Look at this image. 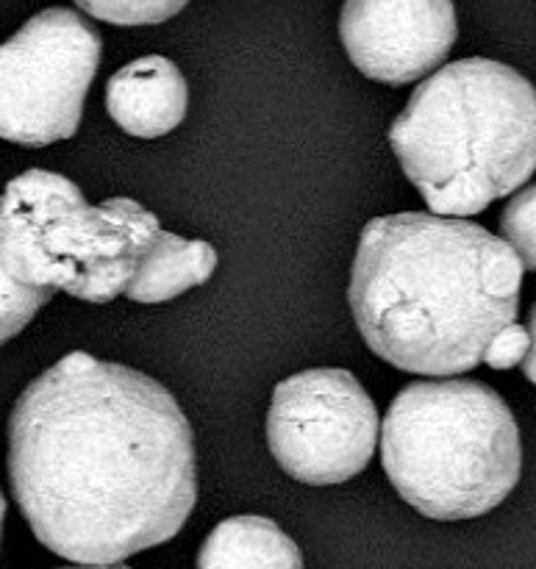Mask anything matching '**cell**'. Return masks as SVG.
<instances>
[{
    "label": "cell",
    "instance_id": "cell-2",
    "mask_svg": "<svg viewBox=\"0 0 536 569\" xmlns=\"http://www.w3.org/2000/svg\"><path fill=\"white\" fill-rule=\"evenodd\" d=\"M520 287V259L487 228L404 211L365 226L348 298L378 359L415 376H461L515 322Z\"/></svg>",
    "mask_w": 536,
    "mask_h": 569
},
{
    "label": "cell",
    "instance_id": "cell-11",
    "mask_svg": "<svg viewBox=\"0 0 536 569\" xmlns=\"http://www.w3.org/2000/svg\"><path fill=\"white\" fill-rule=\"evenodd\" d=\"M198 569H304L300 548L267 517H231L206 537Z\"/></svg>",
    "mask_w": 536,
    "mask_h": 569
},
{
    "label": "cell",
    "instance_id": "cell-18",
    "mask_svg": "<svg viewBox=\"0 0 536 569\" xmlns=\"http://www.w3.org/2000/svg\"><path fill=\"white\" fill-rule=\"evenodd\" d=\"M64 569H128V567H64Z\"/></svg>",
    "mask_w": 536,
    "mask_h": 569
},
{
    "label": "cell",
    "instance_id": "cell-9",
    "mask_svg": "<svg viewBox=\"0 0 536 569\" xmlns=\"http://www.w3.org/2000/svg\"><path fill=\"white\" fill-rule=\"evenodd\" d=\"M189 89L165 56H145L120 67L106 83L109 117L131 137H165L187 117Z\"/></svg>",
    "mask_w": 536,
    "mask_h": 569
},
{
    "label": "cell",
    "instance_id": "cell-3",
    "mask_svg": "<svg viewBox=\"0 0 536 569\" xmlns=\"http://www.w3.org/2000/svg\"><path fill=\"white\" fill-rule=\"evenodd\" d=\"M389 142L434 214L473 217L536 172V89L500 61H454L415 89Z\"/></svg>",
    "mask_w": 536,
    "mask_h": 569
},
{
    "label": "cell",
    "instance_id": "cell-1",
    "mask_svg": "<svg viewBox=\"0 0 536 569\" xmlns=\"http://www.w3.org/2000/svg\"><path fill=\"white\" fill-rule=\"evenodd\" d=\"M9 483L50 553L115 567L170 542L192 515V428L159 381L76 350L17 398Z\"/></svg>",
    "mask_w": 536,
    "mask_h": 569
},
{
    "label": "cell",
    "instance_id": "cell-12",
    "mask_svg": "<svg viewBox=\"0 0 536 569\" xmlns=\"http://www.w3.org/2000/svg\"><path fill=\"white\" fill-rule=\"evenodd\" d=\"M500 237L520 259L523 270L536 272V183L506 203L500 214Z\"/></svg>",
    "mask_w": 536,
    "mask_h": 569
},
{
    "label": "cell",
    "instance_id": "cell-10",
    "mask_svg": "<svg viewBox=\"0 0 536 569\" xmlns=\"http://www.w3.org/2000/svg\"><path fill=\"white\" fill-rule=\"evenodd\" d=\"M217 261V250L209 242L181 239L159 228L122 295L133 303H165L209 281Z\"/></svg>",
    "mask_w": 536,
    "mask_h": 569
},
{
    "label": "cell",
    "instance_id": "cell-13",
    "mask_svg": "<svg viewBox=\"0 0 536 569\" xmlns=\"http://www.w3.org/2000/svg\"><path fill=\"white\" fill-rule=\"evenodd\" d=\"M95 20L111 26H156L176 17L189 0H76Z\"/></svg>",
    "mask_w": 536,
    "mask_h": 569
},
{
    "label": "cell",
    "instance_id": "cell-17",
    "mask_svg": "<svg viewBox=\"0 0 536 569\" xmlns=\"http://www.w3.org/2000/svg\"><path fill=\"white\" fill-rule=\"evenodd\" d=\"M3 520H6V498L0 492V539H3Z\"/></svg>",
    "mask_w": 536,
    "mask_h": 569
},
{
    "label": "cell",
    "instance_id": "cell-16",
    "mask_svg": "<svg viewBox=\"0 0 536 569\" xmlns=\"http://www.w3.org/2000/svg\"><path fill=\"white\" fill-rule=\"evenodd\" d=\"M528 333H532V348H528V356L523 359V376L536 383V303L532 309V317H528Z\"/></svg>",
    "mask_w": 536,
    "mask_h": 569
},
{
    "label": "cell",
    "instance_id": "cell-8",
    "mask_svg": "<svg viewBox=\"0 0 536 569\" xmlns=\"http://www.w3.org/2000/svg\"><path fill=\"white\" fill-rule=\"evenodd\" d=\"M454 0H345L339 37L356 70L404 87L448 59L456 42Z\"/></svg>",
    "mask_w": 536,
    "mask_h": 569
},
{
    "label": "cell",
    "instance_id": "cell-4",
    "mask_svg": "<svg viewBox=\"0 0 536 569\" xmlns=\"http://www.w3.org/2000/svg\"><path fill=\"white\" fill-rule=\"evenodd\" d=\"M381 461L395 492L431 520L498 509L520 481V428L482 381H417L389 406Z\"/></svg>",
    "mask_w": 536,
    "mask_h": 569
},
{
    "label": "cell",
    "instance_id": "cell-5",
    "mask_svg": "<svg viewBox=\"0 0 536 569\" xmlns=\"http://www.w3.org/2000/svg\"><path fill=\"white\" fill-rule=\"evenodd\" d=\"M153 211L131 198L89 206L70 178L28 170L0 194V267L17 283L109 303L126 292L150 239Z\"/></svg>",
    "mask_w": 536,
    "mask_h": 569
},
{
    "label": "cell",
    "instance_id": "cell-7",
    "mask_svg": "<svg viewBox=\"0 0 536 569\" xmlns=\"http://www.w3.org/2000/svg\"><path fill=\"white\" fill-rule=\"evenodd\" d=\"M267 445L289 478L334 487L359 476L378 445V409L354 372L306 370L272 392Z\"/></svg>",
    "mask_w": 536,
    "mask_h": 569
},
{
    "label": "cell",
    "instance_id": "cell-15",
    "mask_svg": "<svg viewBox=\"0 0 536 569\" xmlns=\"http://www.w3.org/2000/svg\"><path fill=\"white\" fill-rule=\"evenodd\" d=\"M528 348H532V333H528V328L512 322L504 331L495 333L493 342L484 350V361L493 370H512V367L523 365V359L528 356Z\"/></svg>",
    "mask_w": 536,
    "mask_h": 569
},
{
    "label": "cell",
    "instance_id": "cell-6",
    "mask_svg": "<svg viewBox=\"0 0 536 569\" xmlns=\"http://www.w3.org/2000/svg\"><path fill=\"white\" fill-rule=\"evenodd\" d=\"M100 33L70 9L33 14L0 44V139L44 148L81 126L100 64Z\"/></svg>",
    "mask_w": 536,
    "mask_h": 569
},
{
    "label": "cell",
    "instance_id": "cell-14",
    "mask_svg": "<svg viewBox=\"0 0 536 569\" xmlns=\"http://www.w3.org/2000/svg\"><path fill=\"white\" fill-rule=\"evenodd\" d=\"M53 295L56 292H50V289H33L26 287V283H17L0 267V348L9 339H14Z\"/></svg>",
    "mask_w": 536,
    "mask_h": 569
}]
</instances>
